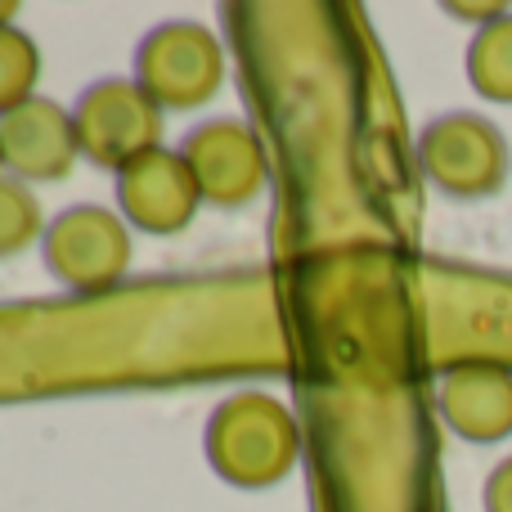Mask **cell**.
Masks as SVG:
<instances>
[{
	"instance_id": "1",
	"label": "cell",
	"mask_w": 512,
	"mask_h": 512,
	"mask_svg": "<svg viewBox=\"0 0 512 512\" xmlns=\"http://www.w3.org/2000/svg\"><path fill=\"white\" fill-rule=\"evenodd\" d=\"M301 459L297 414L270 391H239L207 423V463L239 490L279 486Z\"/></svg>"
},
{
	"instance_id": "2",
	"label": "cell",
	"mask_w": 512,
	"mask_h": 512,
	"mask_svg": "<svg viewBox=\"0 0 512 512\" xmlns=\"http://www.w3.org/2000/svg\"><path fill=\"white\" fill-rule=\"evenodd\" d=\"M162 117H167V108L135 77L95 81L81 90L77 108H72L81 158L108 171H126L135 158L162 149Z\"/></svg>"
},
{
	"instance_id": "3",
	"label": "cell",
	"mask_w": 512,
	"mask_h": 512,
	"mask_svg": "<svg viewBox=\"0 0 512 512\" xmlns=\"http://www.w3.org/2000/svg\"><path fill=\"white\" fill-rule=\"evenodd\" d=\"M45 265L72 292H108L126 279L135 256V239L126 216L99 203L68 207L45 230Z\"/></svg>"
},
{
	"instance_id": "4",
	"label": "cell",
	"mask_w": 512,
	"mask_h": 512,
	"mask_svg": "<svg viewBox=\"0 0 512 512\" xmlns=\"http://www.w3.org/2000/svg\"><path fill=\"white\" fill-rule=\"evenodd\" d=\"M418 162L423 176L450 198H490L508 180V140L495 122L477 113H445L418 140Z\"/></svg>"
},
{
	"instance_id": "5",
	"label": "cell",
	"mask_w": 512,
	"mask_h": 512,
	"mask_svg": "<svg viewBox=\"0 0 512 512\" xmlns=\"http://www.w3.org/2000/svg\"><path fill=\"white\" fill-rule=\"evenodd\" d=\"M135 81L162 108H198L225 81V45L189 18L162 23L135 50Z\"/></svg>"
},
{
	"instance_id": "6",
	"label": "cell",
	"mask_w": 512,
	"mask_h": 512,
	"mask_svg": "<svg viewBox=\"0 0 512 512\" xmlns=\"http://www.w3.org/2000/svg\"><path fill=\"white\" fill-rule=\"evenodd\" d=\"M189 171H194L203 203L216 207H248L265 189L270 162H265V144L248 122H207L194 126L189 140L180 144Z\"/></svg>"
},
{
	"instance_id": "7",
	"label": "cell",
	"mask_w": 512,
	"mask_h": 512,
	"mask_svg": "<svg viewBox=\"0 0 512 512\" xmlns=\"http://www.w3.org/2000/svg\"><path fill=\"white\" fill-rule=\"evenodd\" d=\"M117 203H122L126 225L144 234H180L203 207L194 171H189L180 149H153L135 158L126 171H117Z\"/></svg>"
},
{
	"instance_id": "8",
	"label": "cell",
	"mask_w": 512,
	"mask_h": 512,
	"mask_svg": "<svg viewBox=\"0 0 512 512\" xmlns=\"http://www.w3.org/2000/svg\"><path fill=\"white\" fill-rule=\"evenodd\" d=\"M0 158L14 180H63L81 158L77 122L63 104L36 95L0 117Z\"/></svg>"
},
{
	"instance_id": "9",
	"label": "cell",
	"mask_w": 512,
	"mask_h": 512,
	"mask_svg": "<svg viewBox=\"0 0 512 512\" xmlns=\"http://www.w3.org/2000/svg\"><path fill=\"white\" fill-rule=\"evenodd\" d=\"M441 418L472 445L512 436V369L495 360H463L441 378Z\"/></svg>"
},
{
	"instance_id": "10",
	"label": "cell",
	"mask_w": 512,
	"mask_h": 512,
	"mask_svg": "<svg viewBox=\"0 0 512 512\" xmlns=\"http://www.w3.org/2000/svg\"><path fill=\"white\" fill-rule=\"evenodd\" d=\"M468 81L477 95L512 104V14H499L481 23V32L468 45Z\"/></svg>"
},
{
	"instance_id": "11",
	"label": "cell",
	"mask_w": 512,
	"mask_h": 512,
	"mask_svg": "<svg viewBox=\"0 0 512 512\" xmlns=\"http://www.w3.org/2000/svg\"><path fill=\"white\" fill-rule=\"evenodd\" d=\"M36 77H41V50L23 27H0V117L14 113L18 104L36 99Z\"/></svg>"
},
{
	"instance_id": "12",
	"label": "cell",
	"mask_w": 512,
	"mask_h": 512,
	"mask_svg": "<svg viewBox=\"0 0 512 512\" xmlns=\"http://www.w3.org/2000/svg\"><path fill=\"white\" fill-rule=\"evenodd\" d=\"M45 212L41 198L23 185V180L0 176V256H18L27 243L45 239Z\"/></svg>"
},
{
	"instance_id": "13",
	"label": "cell",
	"mask_w": 512,
	"mask_h": 512,
	"mask_svg": "<svg viewBox=\"0 0 512 512\" xmlns=\"http://www.w3.org/2000/svg\"><path fill=\"white\" fill-rule=\"evenodd\" d=\"M486 512H512V459L486 477Z\"/></svg>"
},
{
	"instance_id": "14",
	"label": "cell",
	"mask_w": 512,
	"mask_h": 512,
	"mask_svg": "<svg viewBox=\"0 0 512 512\" xmlns=\"http://www.w3.org/2000/svg\"><path fill=\"white\" fill-rule=\"evenodd\" d=\"M14 14H18V5H9V0H0V27H9V23H14Z\"/></svg>"
},
{
	"instance_id": "15",
	"label": "cell",
	"mask_w": 512,
	"mask_h": 512,
	"mask_svg": "<svg viewBox=\"0 0 512 512\" xmlns=\"http://www.w3.org/2000/svg\"><path fill=\"white\" fill-rule=\"evenodd\" d=\"M0 171H5V158H0Z\"/></svg>"
}]
</instances>
